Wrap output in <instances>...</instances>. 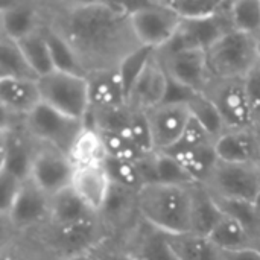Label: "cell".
<instances>
[{
  "label": "cell",
  "mask_w": 260,
  "mask_h": 260,
  "mask_svg": "<svg viewBox=\"0 0 260 260\" xmlns=\"http://www.w3.org/2000/svg\"><path fill=\"white\" fill-rule=\"evenodd\" d=\"M218 160L239 165H260V136L256 129L224 133L215 145Z\"/></svg>",
  "instance_id": "cell-20"
},
{
  "label": "cell",
  "mask_w": 260,
  "mask_h": 260,
  "mask_svg": "<svg viewBox=\"0 0 260 260\" xmlns=\"http://www.w3.org/2000/svg\"><path fill=\"white\" fill-rule=\"evenodd\" d=\"M187 105L190 110V116L198 123H201L216 140L225 133V126L216 105L204 93L197 94Z\"/></svg>",
  "instance_id": "cell-32"
},
{
  "label": "cell",
  "mask_w": 260,
  "mask_h": 260,
  "mask_svg": "<svg viewBox=\"0 0 260 260\" xmlns=\"http://www.w3.org/2000/svg\"><path fill=\"white\" fill-rule=\"evenodd\" d=\"M224 218L216 200L206 190L204 186L197 184L192 187V219L190 233L209 238L216 225Z\"/></svg>",
  "instance_id": "cell-23"
},
{
  "label": "cell",
  "mask_w": 260,
  "mask_h": 260,
  "mask_svg": "<svg viewBox=\"0 0 260 260\" xmlns=\"http://www.w3.org/2000/svg\"><path fill=\"white\" fill-rule=\"evenodd\" d=\"M75 169L67 154L41 146L35 152L29 180L47 197H53L70 187Z\"/></svg>",
  "instance_id": "cell-11"
},
{
  "label": "cell",
  "mask_w": 260,
  "mask_h": 260,
  "mask_svg": "<svg viewBox=\"0 0 260 260\" xmlns=\"http://www.w3.org/2000/svg\"><path fill=\"white\" fill-rule=\"evenodd\" d=\"M90 108L108 110L128 105V96L117 70L98 72L87 76Z\"/></svg>",
  "instance_id": "cell-22"
},
{
  "label": "cell",
  "mask_w": 260,
  "mask_h": 260,
  "mask_svg": "<svg viewBox=\"0 0 260 260\" xmlns=\"http://www.w3.org/2000/svg\"><path fill=\"white\" fill-rule=\"evenodd\" d=\"M23 131L34 139L41 146H47L64 152L69 155V151L84 129V122L69 117L43 102L23 120Z\"/></svg>",
  "instance_id": "cell-7"
},
{
  "label": "cell",
  "mask_w": 260,
  "mask_h": 260,
  "mask_svg": "<svg viewBox=\"0 0 260 260\" xmlns=\"http://www.w3.org/2000/svg\"><path fill=\"white\" fill-rule=\"evenodd\" d=\"M44 5L32 2H15L0 8V34L20 41L44 27Z\"/></svg>",
  "instance_id": "cell-16"
},
{
  "label": "cell",
  "mask_w": 260,
  "mask_h": 260,
  "mask_svg": "<svg viewBox=\"0 0 260 260\" xmlns=\"http://www.w3.org/2000/svg\"><path fill=\"white\" fill-rule=\"evenodd\" d=\"M210 145H216V139L201 123H198L193 117H190L181 139L172 149H175V148L195 149V148H204V146H210Z\"/></svg>",
  "instance_id": "cell-42"
},
{
  "label": "cell",
  "mask_w": 260,
  "mask_h": 260,
  "mask_svg": "<svg viewBox=\"0 0 260 260\" xmlns=\"http://www.w3.org/2000/svg\"><path fill=\"white\" fill-rule=\"evenodd\" d=\"M69 158L72 160L75 168L104 165V161L107 160V151L101 134L84 126L69 151Z\"/></svg>",
  "instance_id": "cell-26"
},
{
  "label": "cell",
  "mask_w": 260,
  "mask_h": 260,
  "mask_svg": "<svg viewBox=\"0 0 260 260\" xmlns=\"http://www.w3.org/2000/svg\"><path fill=\"white\" fill-rule=\"evenodd\" d=\"M157 56L169 78L192 88L197 93H206L210 81L213 79L209 70L206 52H157Z\"/></svg>",
  "instance_id": "cell-12"
},
{
  "label": "cell",
  "mask_w": 260,
  "mask_h": 260,
  "mask_svg": "<svg viewBox=\"0 0 260 260\" xmlns=\"http://www.w3.org/2000/svg\"><path fill=\"white\" fill-rule=\"evenodd\" d=\"M169 244L178 260H221L219 250L209 241L193 233L168 235Z\"/></svg>",
  "instance_id": "cell-29"
},
{
  "label": "cell",
  "mask_w": 260,
  "mask_h": 260,
  "mask_svg": "<svg viewBox=\"0 0 260 260\" xmlns=\"http://www.w3.org/2000/svg\"><path fill=\"white\" fill-rule=\"evenodd\" d=\"M0 102L5 117L11 116L23 120L41 104L38 79H0Z\"/></svg>",
  "instance_id": "cell-19"
},
{
  "label": "cell",
  "mask_w": 260,
  "mask_h": 260,
  "mask_svg": "<svg viewBox=\"0 0 260 260\" xmlns=\"http://www.w3.org/2000/svg\"><path fill=\"white\" fill-rule=\"evenodd\" d=\"M49 212L50 197L27 180L23 183L5 219L14 230H29L44 225L49 221Z\"/></svg>",
  "instance_id": "cell-14"
},
{
  "label": "cell",
  "mask_w": 260,
  "mask_h": 260,
  "mask_svg": "<svg viewBox=\"0 0 260 260\" xmlns=\"http://www.w3.org/2000/svg\"><path fill=\"white\" fill-rule=\"evenodd\" d=\"M245 81L247 98L251 108V116L256 131L260 129V62L248 73Z\"/></svg>",
  "instance_id": "cell-43"
},
{
  "label": "cell",
  "mask_w": 260,
  "mask_h": 260,
  "mask_svg": "<svg viewBox=\"0 0 260 260\" xmlns=\"http://www.w3.org/2000/svg\"><path fill=\"white\" fill-rule=\"evenodd\" d=\"M230 11L235 30L247 34L260 43V0L232 2Z\"/></svg>",
  "instance_id": "cell-33"
},
{
  "label": "cell",
  "mask_w": 260,
  "mask_h": 260,
  "mask_svg": "<svg viewBox=\"0 0 260 260\" xmlns=\"http://www.w3.org/2000/svg\"><path fill=\"white\" fill-rule=\"evenodd\" d=\"M253 206H254L256 213L259 215V218H260V190H259V193H257V197H256V200L253 201Z\"/></svg>",
  "instance_id": "cell-51"
},
{
  "label": "cell",
  "mask_w": 260,
  "mask_h": 260,
  "mask_svg": "<svg viewBox=\"0 0 260 260\" xmlns=\"http://www.w3.org/2000/svg\"><path fill=\"white\" fill-rule=\"evenodd\" d=\"M99 134L102 137V142H104V146L107 151V157L137 163L143 155H146V152H143L125 131H120V133L102 131Z\"/></svg>",
  "instance_id": "cell-34"
},
{
  "label": "cell",
  "mask_w": 260,
  "mask_h": 260,
  "mask_svg": "<svg viewBox=\"0 0 260 260\" xmlns=\"http://www.w3.org/2000/svg\"><path fill=\"white\" fill-rule=\"evenodd\" d=\"M168 87V75L155 55L148 62L146 69L134 82L129 94L128 105L139 111H149L163 104Z\"/></svg>",
  "instance_id": "cell-17"
},
{
  "label": "cell",
  "mask_w": 260,
  "mask_h": 260,
  "mask_svg": "<svg viewBox=\"0 0 260 260\" xmlns=\"http://www.w3.org/2000/svg\"><path fill=\"white\" fill-rule=\"evenodd\" d=\"M104 168L107 169L113 184H116V186L133 190L136 193H139L145 186L143 180L136 168V163L107 157V160L104 161Z\"/></svg>",
  "instance_id": "cell-36"
},
{
  "label": "cell",
  "mask_w": 260,
  "mask_h": 260,
  "mask_svg": "<svg viewBox=\"0 0 260 260\" xmlns=\"http://www.w3.org/2000/svg\"><path fill=\"white\" fill-rule=\"evenodd\" d=\"M94 216V213L82 203V200L75 193L72 187H67L56 195L50 197V224H67Z\"/></svg>",
  "instance_id": "cell-28"
},
{
  "label": "cell",
  "mask_w": 260,
  "mask_h": 260,
  "mask_svg": "<svg viewBox=\"0 0 260 260\" xmlns=\"http://www.w3.org/2000/svg\"><path fill=\"white\" fill-rule=\"evenodd\" d=\"M230 8H232V2H224L221 9L212 17L198 18V20H183L171 43L157 52H178V50L207 52L224 35L235 30Z\"/></svg>",
  "instance_id": "cell-8"
},
{
  "label": "cell",
  "mask_w": 260,
  "mask_h": 260,
  "mask_svg": "<svg viewBox=\"0 0 260 260\" xmlns=\"http://www.w3.org/2000/svg\"><path fill=\"white\" fill-rule=\"evenodd\" d=\"M181 20H198L215 15L224 0H165Z\"/></svg>",
  "instance_id": "cell-39"
},
{
  "label": "cell",
  "mask_w": 260,
  "mask_h": 260,
  "mask_svg": "<svg viewBox=\"0 0 260 260\" xmlns=\"http://www.w3.org/2000/svg\"><path fill=\"white\" fill-rule=\"evenodd\" d=\"M125 5L131 12V21L137 40L143 47H151L154 50L163 49L171 43L183 21L165 0Z\"/></svg>",
  "instance_id": "cell-6"
},
{
  "label": "cell",
  "mask_w": 260,
  "mask_h": 260,
  "mask_svg": "<svg viewBox=\"0 0 260 260\" xmlns=\"http://www.w3.org/2000/svg\"><path fill=\"white\" fill-rule=\"evenodd\" d=\"M88 254L91 260H134L125 248L110 245L108 239L96 248H93Z\"/></svg>",
  "instance_id": "cell-46"
},
{
  "label": "cell",
  "mask_w": 260,
  "mask_h": 260,
  "mask_svg": "<svg viewBox=\"0 0 260 260\" xmlns=\"http://www.w3.org/2000/svg\"><path fill=\"white\" fill-rule=\"evenodd\" d=\"M70 187L94 215H99L108 200L113 181L104 165H98L76 168Z\"/></svg>",
  "instance_id": "cell-18"
},
{
  "label": "cell",
  "mask_w": 260,
  "mask_h": 260,
  "mask_svg": "<svg viewBox=\"0 0 260 260\" xmlns=\"http://www.w3.org/2000/svg\"><path fill=\"white\" fill-rule=\"evenodd\" d=\"M197 94L192 88L174 81L172 78L168 76V87H166V94L163 104H177V105H187Z\"/></svg>",
  "instance_id": "cell-45"
},
{
  "label": "cell",
  "mask_w": 260,
  "mask_h": 260,
  "mask_svg": "<svg viewBox=\"0 0 260 260\" xmlns=\"http://www.w3.org/2000/svg\"><path fill=\"white\" fill-rule=\"evenodd\" d=\"M204 94L216 105L225 133L256 129L244 79H212Z\"/></svg>",
  "instance_id": "cell-10"
},
{
  "label": "cell",
  "mask_w": 260,
  "mask_h": 260,
  "mask_svg": "<svg viewBox=\"0 0 260 260\" xmlns=\"http://www.w3.org/2000/svg\"><path fill=\"white\" fill-rule=\"evenodd\" d=\"M157 177L160 184L192 187L197 183L183 166L165 152H157Z\"/></svg>",
  "instance_id": "cell-40"
},
{
  "label": "cell",
  "mask_w": 260,
  "mask_h": 260,
  "mask_svg": "<svg viewBox=\"0 0 260 260\" xmlns=\"http://www.w3.org/2000/svg\"><path fill=\"white\" fill-rule=\"evenodd\" d=\"M125 133L136 142V145L143 152H146V154L155 152L149 122H148L145 111L131 108V119H129V123H128V128L125 129Z\"/></svg>",
  "instance_id": "cell-41"
},
{
  "label": "cell",
  "mask_w": 260,
  "mask_h": 260,
  "mask_svg": "<svg viewBox=\"0 0 260 260\" xmlns=\"http://www.w3.org/2000/svg\"><path fill=\"white\" fill-rule=\"evenodd\" d=\"M165 154H168L174 160H177L183 166V169L193 178V181L201 186L207 181L215 165L218 163L215 145L204 146V148H195V149L175 148Z\"/></svg>",
  "instance_id": "cell-25"
},
{
  "label": "cell",
  "mask_w": 260,
  "mask_h": 260,
  "mask_svg": "<svg viewBox=\"0 0 260 260\" xmlns=\"http://www.w3.org/2000/svg\"><path fill=\"white\" fill-rule=\"evenodd\" d=\"M155 52L157 50H154L151 47H140L139 50H136L134 53H131L128 58H125L122 61V64L119 66L117 73H119V76L122 79V84L125 87L126 96L129 94L134 82L142 75V72L146 69L148 62L155 55Z\"/></svg>",
  "instance_id": "cell-38"
},
{
  "label": "cell",
  "mask_w": 260,
  "mask_h": 260,
  "mask_svg": "<svg viewBox=\"0 0 260 260\" xmlns=\"http://www.w3.org/2000/svg\"><path fill=\"white\" fill-rule=\"evenodd\" d=\"M209 241L222 253L253 248V235L241 222L225 215L209 236Z\"/></svg>",
  "instance_id": "cell-27"
},
{
  "label": "cell",
  "mask_w": 260,
  "mask_h": 260,
  "mask_svg": "<svg viewBox=\"0 0 260 260\" xmlns=\"http://www.w3.org/2000/svg\"><path fill=\"white\" fill-rule=\"evenodd\" d=\"M253 250H256L257 253H260V232L253 238Z\"/></svg>",
  "instance_id": "cell-49"
},
{
  "label": "cell",
  "mask_w": 260,
  "mask_h": 260,
  "mask_svg": "<svg viewBox=\"0 0 260 260\" xmlns=\"http://www.w3.org/2000/svg\"><path fill=\"white\" fill-rule=\"evenodd\" d=\"M23 186V181L14 178L9 174L0 172V213L3 218L9 213L20 189Z\"/></svg>",
  "instance_id": "cell-44"
},
{
  "label": "cell",
  "mask_w": 260,
  "mask_h": 260,
  "mask_svg": "<svg viewBox=\"0 0 260 260\" xmlns=\"http://www.w3.org/2000/svg\"><path fill=\"white\" fill-rule=\"evenodd\" d=\"M37 149L30 146L29 136L14 125H3L2 129V163L0 172L9 174L20 181H27Z\"/></svg>",
  "instance_id": "cell-15"
},
{
  "label": "cell",
  "mask_w": 260,
  "mask_h": 260,
  "mask_svg": "<svg viewBox=\"0 0 260 260\" xmlns=\"http://www.w3.org/2000/svg\"><path fill=\"white\" fill-rule=\"evenodd\" d=\"M192 187L160 183L143 186L137 193L139 218L166 235L190 233Z\"/></svg>",
  "instance_id": "cell-2"
},
{
  "label": "cell",
  "mask_w": 260,
  "mask_h": 260,
  "mask_svg": "<svg viewBox=\"0 0 260 260\" xmlns=\"http://www.w3.org/2000/svg\"><path fill=\"white\" fill-rule=\"evenodd\" d=\"M134 260H178L166 233L142 221L131 233L128 245L123 247Z\"/></svg>",
  "instance_id": "cell-21"
},
{
  "label": "cell",
  "mask_w": 260,
  "mask_h": 260,
  "mask_svg": "<svg viewBox=\"0 0 260 260\" xmlns=\"http://www.w3.org/2000/svg\"><path fill=\"white\" fill-rule=\"evenodd\" d=\"M155 152H166L172 149L181 139L189 120V105L161 104L146 111Z\"/></svg>",
  "instance_id": "cell-13"
},
{
  "label": "cell",
  "mask_w": 260,
  "mask_h": 260,
  "mask_svg": "<svg viewBox=\"0 0 260 260\" xmlns=\"http://www.w3.org/2000/svg\"><path fill=\"white\" fill-rule=\"evenodd\" d=\"M259 52H260V50H259Z\"/></svg>",
  "instance_id": "cell-53"
},
{
  "label": "cell",
  "mask_w": 260,
  "mask_h": 260,
  "mask_svg": "<svg viewBox=\"0 0 260 260\" xmlns=\"http://www.w3.org/2000/svg\"><path fill=\"white\" fill-rule=\"evenodd\" d=\"M134 215L139 216L137 193L113 184L108 200H107L102 212L98 215L99 219L102 221L104 227L107 229V232H110V229L125 227Z\"/></svg>",
  "instance_id": "cell-24"
},
{
  "label": "cell",
  "mask_w": 260,
  "mask_h": 260,
  "mask_svg": "<svg viewBox=\"0 0 260 260\" xmlns=\"http://www.w3.org/2000/svg\"><path fill=\"white\" fill-rule=\"evenodd\" d=\"M44 14V24L70 46L85 76L117 70L125 58L143 47L122 2L49 3Z\"/></svg>",
  "instance_id": "cell-1"
},
{
  "label": "cell",
  "mask_w": 260,
  "mask_h": 260,
  "mask_svg": "<svg viewBox=\"0 0 260 260\" xmlns=\"http://www.w3.org/2000/svg\"><path fill=\"white\" fill-rule=\"evenodd\" d=\"M219 209L225 216H230L241 222L251 235L253 238L260 232V218L256 213V209L253 203L247 201H238V200H218L215 198Z\"/></svg>",
  "instance_id": "cell-37"
},
{
  "label": "cell",
  "mask_w": 260,
  "mask_h": 260,
  "mask_svg": "<svg viewBox=\"0 0 260 260\" xmlns=\"http://www.w3.org/2000/svg\"><path fill=\"white\" fill-rule=\"evenodd\" d=\"M38 87L44 105L84 122L90 110L87 76L55 70L40 78Z\"/></svg>",
  "instance_id": "cell-5"
},
{
  "label": "cell",
  "mask_w": 260,
  "mask_h": 260,
  "mask_svg": "<svg viewBox=\"0 0 260 260\" xmlns=\"http://www.w3.org/2000/svg\"><path fill=\"white\" fill-rule=\"evenodd\" d=\"M3 260H29V259H24V257H17V256H12V257H5Z\"/></svg>",
  "instance_id": "cell-52"
},
{
  "label": "cell",
  "mask_w": 260,
  "mask_h": 260,
  "mask_svg": "<svg viewBox=\"0 0 260 260\" xmlns=\"http://www.w3.org/2000/svg\"><path fill=\"white\" fill-rule=\"evenodd\" d=\"M221 253V260H260V253L256 250H242V251H229V253Z\"/></svg>",
  "instance_id": "cell-48"
},
{
  "label": "cell",
  "mask_w": 260,
  "mask_h": 260,
  "mask_svg": "<svg viewBox=\"0 0 260 260\" xmlns=\"http://www.w3.org/2000/svg\"><path fill=\"white\" fill-rule=\"evenodd\" d=\"M3 78L38 79L27 64L18 43L0 34V79Z\"/></svg>",
  "instance_id": "cell-31"
},
{
  "label": "cell",
  "mask_w": 260,
  "mask_h": 260,
  "mask_svg": "<svg viewBox=\"0 0 260 260\" xmlns=\"http://www.w3.org/2000/svg\"><path fill=\"white\" fill-rule=\"evenodd\" d=\"M260 43L239 30L224 35L207 53L213 79H245L260 62Z\"/></svg>",
  "instance_id": "cell-4"
},
{
  "label": "cell",
  "mask_w": 260,
  "mask_h": 260,
  "mask_svg": "<svg viewBox=\"0 0 260 260\" xmlns=\"http://www.w3.org/2000/svg\"><path fill=\"white\" fill-rule=\"evenodd\" d=\"M203 186L213 198L253 203L260 190V165H239L218 160Z\"/></svg>",
  "instance_id": "cell-9"
},
{
  "label": "cell",
  "mask_w": 260,
  "mask_h": 260,
  "mask_svg": "<svg viewBox=\"0 0 260 260\" xmlns=\"http://www.w3.org/2000/svg\"><path fill=\"white\" fill-rule=\"evenodd\" d=\"M61 260H91L90 259V254H79V256H73V257H66V259Z\"/></svg>",
  "instance_id": "cell-50"
},
{
  "label": "cell",
  "mask_w": 260,
  "mask_h": 260,
  "mask_svg": "<svg viewBox=\"0 0 260 260\" xmlns=\"http://www.w3.org/2000/svg\"><path fill=\"white\" fill-rule=\"evenodd\" d=\"M136 168L143 180V184H157L158 177H157V152H151L143 155L137 163Z\"/></svg>",
  "instance_id": "cell-47"
},
{
  "label": "cell",
  "mask_w": 260,
  "mask_h": 260,
  "mask_svg": "<svg viewBox=\"0 0 260 260\" xmlns=\"http://www.w3.org/2000/svg\"><path fill=\"white\" fill-rule=\"evenodd\" d=\"M40 229L43 245L56 256V260L87 254L110 239L98 215L67 224L46 222Z\"/></svg>",
  "instance_id": "cell-3"
},
{
  "label": "cell",
  "mask_w": 260,
  "mask_h": 260,
  "mask_svg": "<svg viewBox=\"0 0 260 260\" xmlns=\"http://www.w3.org/2000/svg\"><path fill=\"white\" fill-rule=\"evenodd\" d=\"M27 64L34 70V73L40 78L55 72L50 50H49V43L44 34V27L20 41H17Z\"/></svg>",
  "instance_id": "cell-30"
},
{
  "label": "cell",
  "mask_w": 260,
  "mask_h": 260,
  "mask_svg": "<svg viewBox=\"0 0 260 260\" xmlns=\"http://www.w3.org/2000/svg\"><path fill=\"white\" fill-rule=\"evenodd\" d=\"M44 34H46V38L49 43V50H50V56H52L55 70L66 72V73H75V75H84V72L79 66V61H78L76 55L73 53V50L70 49V46L58 34H55L52 29H49L46 24H44Z\"/></svg>",
  "instance_id": "cell-35"
}]
</instances>
